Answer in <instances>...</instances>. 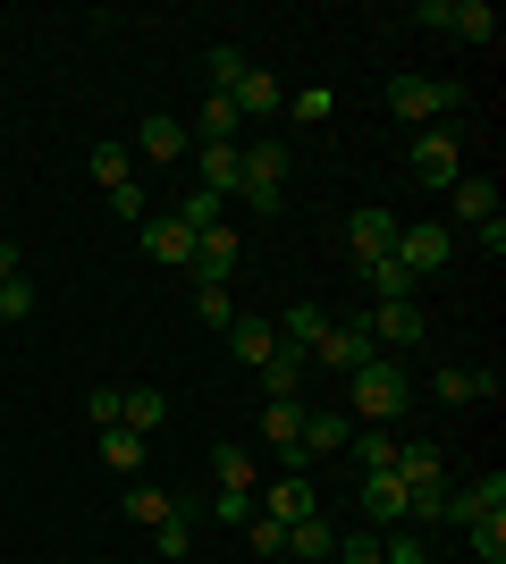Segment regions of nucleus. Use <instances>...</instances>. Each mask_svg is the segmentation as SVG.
I'll return each mask as SVG.
<instances>
[{
    "instance_id": "1",
    "label": "nucleus",
    "mask_w": 506,
    "mask_h": 564,
    "mask_svg": "<svg viewBox=\"0 0 506 564\" xmlns=\"http://www.w3.org/2000/svg\"><path fill=\"white\" fill-rule=\"evenodd\" d=\"M464 101H473V94L448 85V76H397V85H388V110L406 118V127H448Z\"/></svg>"
},
{
    "instance_id": "2",
    "label": "nucleus",
    "mask_w": 506,
    "mask_h": 564,
    "mask_svg": "<svg viewBox=\"0 0 506 564\" xmlns=\"http://www.w3.org/2000/svg\"><path fill=\"white\" fill-rule=\"evenodd\" d=\"M237 161H245V177H237V194H245V203H254V212H279V203H288V143H245V152H237Z\"/></svg>"
},
{
    "instance_id": "3",
    "label": "nucleus",
    "mask_w": 506,
    "mask_h": 564,
    "mask_svg": "<svg viewBox=\"0 0 506 564\" xmlns=\"http://www.w3.org/2000/svg\"><path fill=\"white\" fill-rule=\"evenodd\" d=\"M355 379V413L363 422H397L413 404V379H406V362H363V371H346Z\"/></svg>"
},
{
    "instance_id": "4",
    "label": "nucleus",
    "mask_w": 506,
    "mask_h": 564,
    "mask_svg": "<svg viewBox=\"0 0 506 564\" xmlns=\"http://www.w3.org/2000/svg\"><path fill=\"white\" fill-rule=\"evenodd\" d=\"M397 261H406V279L422 286L431 270H448V261H456V228H448V219H422V228H397Z\"/></svg>"
},
{
    "instance_id": "5",
    "label": "nucleus",
    "mask_w": 506,
    "mask_h": 564,
    "mask_svg": "<svg viewBox=\"0 0 506 564\" xmlns=\"http://www.w3.org/2000/svg\"><path fill=\"white\" fill-rule=\"evenodd\" d=\"M413 177H422V186H456L464 177V135L456 127H413Z\"/></svg>"
},
{
    "instance_id": "6",
    "label": "nucleus",
    "mask_w": 506,
    "mask_h": 564,
    "mask_svg": "<svg viewBox=\"0 0 506 564\" xmlns=\"http://www.w3.org/2000/svg\"><path fill=\"white\" fill-rule=\"evenodd\" d=\"M321 371H363V362H380V337H372V321H330V337L313 346Z\"/></svg>"
},
{
    "instance_id": "7",
    "label": "nucleus",
    "mask_w": 506,
    "mask_h": 564,
    "mask_svg": "<svg viewBox=\"0 0 506 564\" xmlns=\"http://www.w3.org/2000/svg\"><path fill=\"white\" fill-rule=\"evenodd\" d=\"M254 514H270V522H304V514H321V489L304 480V471H279V480H262V489H254Z\"/></svg>"
},
{
    "instance_id": "8",
    "label": "nucleus",
    "mask_w": 506,
    "mask_h": 564,
    "mask_svg": "<svg viewBox=\"0 0 506 564\" xmlns=\"http://www.w3.org/2000/svg\"><path fill=\"white\" fill-rule=\"evenodd\" d=\"M262 438L279 447V471H304V464H313V455H304V404H295V397H270L262 404Z\"/></svg>"
},
{
    "instance_id": "9",
    "label": "nucleus",
    "mask_w": 506,
    "mask_h": 564,
    "mask_svg": "<svg viewBox=\"0 0 506 564\" xmlns=\"http://www.w3.org/2000/svg\"><path fill=\"white\" fill-rule=\"evenodd\" d=\"M482 514H506V471H482L473 489L439 497V522H482Z\"/></svg>"
},
{
    "instance_id": "10",
    "label": "nucleus",
    "mask_w": 506,
    "mask_h": 564,
    "mask_svg": "<svg viewBox=\"0 0 506 564\" xmlns=\"http://www.w3.org/2000/svg\"><path fill=\"white\" fill-rule=\"evenodd\" d=\"M397 228H406L397 212H355V219H346V245H355V270H363V261H388V253H397Z\"/></svg>"
},
{
    "instance_id": "11",
    "label": "nucleus",
    "mask_w": 506,
    "mask_h": 564,
    "mask_svg": "<svg viewBox=\"0 0 506 564\" xmlns=\"http://www.w3.org/2000/svg\"><path fill=\"white\" fill-rule=\"evenodd\" d=\"M228 270H237V228L219 219V228L194 236V286H228Z\"/></svg>"
},
{
    "instance_id": "12",
    "label": "nucleus",
    "mask_w": 506,
    "mask_h": 564,
    "mask_svg": "<svg viewBox=\"0 0 506 564\" xmlns=\"http://www.w3.org/2000/svg\"><path fill=\"white\" fill-rule=\"evenodd\" d=\"M448 228H482V219H498V177H473V169H464L456 186H448Z\"/></svg>"
},
{
    "instance_id": "13",
    "label": "nucleus",
    "mask_w": 506,
    "mask_h": 564,
    "mask_svg": "<svg viewBox=\"0 0 506 564\" xmlns=\"http://www.w3.org/2000/svg\"><path fill=\"white\" fill-rule=\"evenodd\" d=\"M431 397H439V404H473V397H498V371H473V362H439V371H431Z\"/></svg>"
},
{
    "instance_id": "14",
    "label": "nucleus",
    "mask_w": 506,
    "mask_h": 564,
    "mask_svg": "<svg viewBox=\"0 0 506 564\" xmlns=\"http://www.w3.org/2000/svg\"><path fill=\"white\" fill-rule=\"evenodd\" d=\"M136 152H144L152 169H169V161H186V152H194V135L177 127V118H161V110H152V118H144V135H136Z\"/></svg>"
},
{
    "instance_id": "15",
    "label": "nucleus",
    "mask_w": 506,
    "mask_h": 564,
    "mask_svg": "<svg viewBox=\"0 0 506 564\" xmlns=\"http://www.w3.org/2000/svg\"><path fill=\"white\" fill-rule=\"evenodd\" d=\"M228 101H237V118H270V110H288V85H279L270 68H245Z\"/></svg>"
},
{
    "instance_id": "16",
    "label": "nucleus",
    "mask_w": 506,
    "mask_h": 564,
    "mask_svg": "<svg viewBox=\"0 0 506 564\" xmlns=\"http://www.w3.org/2000/svg\"><path fill=\"white\" fill-rule=\"evenodd\" d=\"M144 253H152V261H169V270H194V228H186L177 212L152 219V228H144Z\"/></svg>"
},
{
    "instance_id": "17",
    "label": "nucleus",
    "mask_w": 506,
    "mask_h": 564,
    "mask_svg": "<svg viewBox=\"0 0 506 564\" xmlns=\"http://www.w3.org/2000/svg\"><path fill=\"white\" fill-rule=\"evenodd\" d=\"M194 514H203V506H194V497H177V514L152 522V547H161V564H186V556H194Z\"/></svg>"
},
{
    "instance_id": "18",
    "label": "nucleus",
    "mask_w": 506,
    "mask_h": 564,
    "mask_svg": "<svg viewBox=\"0 0 506 564\" xmlns=\"http://www.w3.org/2000/svg\"><path fill=\"white\" fill-rule=\"evenodd\" d=\"M397 480H406V497H422V489H448V464H439V447H397Z\"/></svg>"
},
{
    "instance_id": "19",
    "label": "nucleus",
    "mask_w": 506,
    "mask_h": 564,
    "mask_svg": "<svg viewBox=\"0 0 506 564\" xmlns=\"http://www.w3.org/2000/svg\"><path fill=\"white\" fill-rule=\"evenodd\" d=\"M194 169H203V194H219V203H228V194H237V177H245L237 143H203V152H194Z\"/></svg>"
},
{
    "instance_id": "20",
    "label": "nucleus",
    "mask_w": 506,
    "mask_h": 564,
    "mask_svg": "<svg viewBox=\"0 0 506 564\" xmlns=\"http://www.w3.org/2000/svg\"><path fill=\"white\" fill-rule=\"evenodd\" d=\"M270 329H279V346L313 354L321 337H330V312H321V304H288V321H270Z\"/></svg>"
},
{
    "instance_id": "21",
    "label": "nucleus",
    "mask_w": 506,
    "mask_h": 564,
    "mask_svg": "<svg viewBox=\"0 0 506 564\" xmlns=\"http://www.w3.org/2000/svg\"><path fill=\"white\" fill-rule=\"evenodd\" d=\"M363 514L372 522H406V480H397V471H363Z\"/></svg>"
},
{
    "instance_id": "22",
    "label": "nucleus",
    "mask_w": 506,
    "mask_h": 564,
    "mask_svg": "<svg viewBox=\"0 0 506 564\" xmlns=\"http://www.w3.org/2000/svg\"><path fill=\"white\" fill-rule=\"evenodd\" d=\"M448 34L456 43H498V9L489 0H448Z\"/></svg>"
},
{
    "instance_id": "23",
    "label": "nucleus",
    "mask_w": 506,
    "mask_h": 564,
    "mask_svg": "<svg viewBox=\"0 0 506 564\" xmlns=\"http://www.w3.org/2000/svg\"><path fill=\"white\" fill-rule=\"evenodd\" d=\"M372 337L380 346H422V304H380L372 312Z\"/></svg>"
},
{
    "instance_id": "24",
    "label": "nucleus",
    "mask_w": 506,
    "mask_h": 564,
    "mask_svg": "<svg viewBox=\"0 0 506 564\" xmlns=\"http://www.w3.org/2000/svg\"><path fill=\"white\" fill-rule=\"evenodd\" d=\"M270 346H279V329H270V321H245V312L228 321V354H237V362H254V371H262Z\"/></svg>"
},
{
    "instance_id": "25",
    "label": "nucleus",
    "mask_w": 506,
    "mask_h": 564,
    "mask_svg": "<svg viewBox=\"0 0 506 564\" xmlns=\"http://www.w3.org/2000/svg\"><path fill=\"white\" fill-rule=\"evenodd\" d=\"M161 413H169L161 388H119V430H136V438H144V430H161Z\"/></svg>"
},
{
    "instance_id": "26",
    "label": "nucleus",
    "mask_w": 506,
    "mask_h": 564,
    "mask_svg": "<svg viewBox=\"0 0 506 564\" xmlns=\"http://www.w3.org/2000/svg\"><path fill=\"white\" fill-rule=\"evenodd\" d=\"M304 371H313V354L270 346V362H262V388H270V397H295V388H304Z\"/></svg>"
},
{
    "instance_id": "27",
    "label": "nucleus",
    "mask_w": 506,
    "mask_h": 564,
    "mask_svg": "<svg viewBox=\"0 0 506 564\" xmlns=\"http://www.w3.org/2000/svg\"><path fill=\"white\" fill-rule=\"evenodd\" d=\"M85 169H94V186L110 194V186H127V177H136V152H127V143H94V152H85Z\"/></svg>"
},
{
    "instance_id": "28",
    "label": "nucleus",
    "mask_w": 506,
    "mask_h": 564,
    "mask_svg": "<svg viewBox=\"0 0 506 564\" xmlns=\"http://www.w3.org/2000/svg\"><path fill=\"white\" fill-rule=\"evenodd\" d=\"M355 438V413H304V455H330Z\"/></svg>"
},
{
    "instance_id": "29",
    "label": "nucleus",
    "mask_w": 506,
    "mask_h": 564,
    "mask_svg": "<svg viewBox=\"0 0 506 564\" xmlns=\"http://www.w3.org/2000/svg\"><path fill=\"white\" fill-rule=\"evenodd\" d=\"M212 471H219V489H228V497H254V489H262V471H254V455H245V447H219Z\"/></svg>"
},
{
    "instance_id": "30",
    "label": "nucleus",
    "mask_w": 506,
    "mask_h": 564,
    "mask_svg": "<svg viewBox=\"0 0 506 564\" xmlns=\"http://www.w3.org/2000/svg\"><path fill=\"white\" fill-rule=\"evenodd\" d=\"M119 506H127V522H144V531H152V522H169V514H177V497H169V489H152V480H136V489H127Z\"/></svg>"
},
{
    "instance_id": "31",
    "label": "nucleus",
    "mask_w": 506,
    "mask_h": 564,
    "mask_svg": "<svg viewBox=\"0 0 506 564\" xmlns=\"http://www.w3.org/2000/svg\"><path fill=\"white\" fill-rule=\"evenodd\" d=\"M194 127H203V143H237L245 118H237V101H228V94H203V118H194Z\"/></svg>"
},
{
    "instance_id": "32",
    "label": "nucleus",
    "mask_w": 506,
    "mask_h": 564,
    "mask_svg": "<svg viewBox=\"0 0 506 564\" xmlns=\"http://www.w3.org/2000/svg\"><path fill=\"white\" fill-rule=\"evenodd\" d=\"M337 547V531L321 514H304V522H288V556H330Z\"/></svg>"
},
{
    "instance_id": "33",
    "label": "nucleus",
    "mask_w": 506,
    "mask_h": 564,
    "mask_svg": "<svg viewBox=\"0 0 506 564\" xmlns=\"http://www.w3.org/2000/svg\"><path fill=\"white\" fill-rule=\"evenodd\" d=\"M464 540H473V556H482V564H506V514L464 522Z\"/></svg>"
},
{
    "instance_id": "34",
    "label": "nucleus",
    "mask_w": 506,
    "mask_h": 564,
    "mask_svg": "<svg viewBox=\"0 0 506 564\" xmlns=\"http://www.w3.org/2000/svg\"><path fill=\"white\" fill-rule=\"evenodd\" d=\"M346 447L363 455V471H397V438H388V430H355Z\"/></svg>"
},
{
    "instance_id": "35",
    "label": "nucleus",
    "mask_w": 506,
    "mask_h": 564,
    "mask_svg": "<svg viewBox=\"0 0 506 564\" xmlns=\"http://www.w3.org/2000/svg\"><path fill=\"white\" fill-rule=\"evenodd\" d=\"M194 321H203V329H228V321H237V295H228V286H194Z\"/></svg>"
},
{
    "instance_id": "36",
    "label": "nucleus",
    "mask_w": 506,
    "mask_h": 564,
    "mask_svg": "<svg viewBox=\"0 0 506 564\" xmlns=\"http://www.w3.org/2000/svg\"><path fill=\"white\" fill-rule=\"evenodd\" d=\"M330 110H337V94H330V85H304V94L288 101V118H295V127H330Z\"/></svg>"
},
{
    "instance_id": "37",
    "label": "nucleus",
    "mask_w": 506,
    "mask_h": 564,
    "mask_svg": "<svg viewBox=\"0 0 506 564\" xmlns=\"http://www.w3.org/2000/svg\"><path fill=\"white\" fill-rule=\"evenodd\" d=\"M101 464H110V471H136V464H144V438H136V430H101Z\"/></svg>"
},
{
    "instance_id": "38",
    "label": "nucleus",
    "mask_w": 506,
    "mask_h": 564,
    "mask_svg": "<svg viewBox=\"0 0 506 564\" xmlns=\"http://www.w3.org/2000/svg\"><path fill=\"white\" fill-rule=\"evenodd\" d=\"M254 68V59H245L237 43H212V94H237V76Z\"/></svg>"
},
{
    "instance_id": "39",
    "label": "nucleus",
    "mask_w": 506,
    "mask_h": 564,
    "mask_svg": "<svg viewBox=\"0 0 506 564\" xmlns=\"http://www.w3.org/2000/svg\"><path fill=\"white\" fill-rule=\"evenodd\" d=\"M34 304H43V295L25 286V270H18L9 286H0V321H9V329H18V321H34Z\"/></svg>"
},
{
    "instance_id": "40",
    "label": "nucleus",
    "mask_w": 506,
    "mask_h": 564,
    "mask_svg": "<svg viewBox=\"0 0 506 564\" xmlns=\"http://www.w3.org/2000/svg\"><path fill=\"white\" fill-rule=\"evenodd\" d=\"M245 540H254V556H288V522L254 514V522H245Z\"/></svg>"
},
{
    "instance_id": "41",
    "label": "nucleus",
    "mask_w": 506,
    "mask_h": 564,
    "mask_svg": "<svg viewBox=\"0 0 506 564\" xmlns=\"http://www.w3.org/2000/svg\"><path fill=\"white\" fill-rule=\"evenodd\" d=\"M177 219H186L194 236H203V228H219V194H203V186H194L186 203H177Z\"/></svg>"
},
{
    "instance_id": "42",
    "label": "nucleus",
    "mask_w": 506,
    "mask_h": 564,
    "mask_svg": "<svg viewBox=\"0 0 506 564\" xmlns=\"http://www.w3.org/2000/svg\"><path fill=\"white\" fill-rule=\"evenodd\" d=\"M330 556H337V564H380V531H346Z\"/></svg>"
},
{
    "instance_id": "43",
    "label": "nucleus",
    "mask_w": 506,
    "mask_h": 564,
    "mask_svg": "<svg viewBox=\"0 0 506 564\" xmlns=\"http://www.w3.org/2000/svg\"><path fill=\"white\" fill-rule=\"evenodd\" d=\"M110 212H119V219H152V194L127 177V186H110Z\"/></svg>"
},
{
    "instance_id": "44",
    "label": "nucleus",
    "mask_w": 506,
    "mask_h": 564,
    "mask_svg": "<svg viewBox=\"0 0 506 564\" xmlns=\"http://www.w3.org/2000/svg\"><path fill=\"white\" fill-rule=\"evenodd\" d=\"M380 564H431V547L413 540V531H397V540H380Z\"/></svg>"
},
{
    "instance_id": "45",
    "label": "nucleus",
    "mask_w": 506,
    "mask_h": 564,
    "mask_svg": "<svg viewBox=\"0 0 506 564\" xmlns=\"http://www.w3.org/2000/svg\"><path fill=\"white\" fill-rule=\"evenodd\" d=\"M85 422H94V430H119V388H94V397H85Z\"/></svg>"
},
{
    "instance_id": "46",
    "label": "nucleus",
    "mask_w": 506,
    "mask_h": 564,
    "mask_svg": "<svg viewBox=\"0 0 506 564\" xmlns=\"http://www.w3.org/2000/svg\"><path fill=\"white\" fill-rule=\"evenodd\" d=\"M212 514H219V522H254V497H228V489H219V497H212Z\"/></svg>"
},
{
    "instance_id": "47",
    "label": "nucleus",
    "mask_w": 506,
    "mask_h": 564,
    "mask_svg": "<svg viewBox=\"0 0 506 564\" xmlns=\"http://www.w3.org/2000/svg\"><path fill=\"white\" fill-rule=\"evenodd\" d=\"M18 279V245H9V236H0V286Z\"/></svg>"
}]
</instances>
